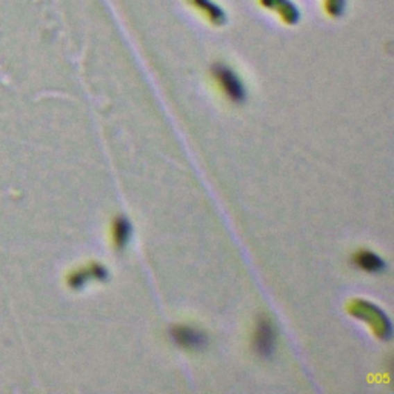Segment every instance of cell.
<instances>
[{"label":"cell","mask_w":394,"mask_h":394,"mask_svg":"<svg viewBox=\"0 0 394 394\" xmlns=\"http://www.w3.org/2000/svg\"><path fill=\"white\" fill-rule=\"evenodd\" d=\"M216 77L219 79L221 85L225 89V93H227L231 98H233V101H236V102L243 101L245 89L242 87L241 80L237 79L231 69L225 68V67H217L216 68Z\"/></svg>","instance_id":"obj_4"},{"label":"cell","mask_w":394,"mask_h":394,"mask_svg":"<svg viewBox=\"0 0 394 394\" xmlns=\"http://www.w3.org/2000/svg\"><path fill=\"white\" fill-rule=\"evenodd\" d=\"M255 348L259 356L270 359L276 350V328L270 319H260L255 333Z\"/></svg>","instance_id":"obj_2"},{"label":"cell","mask_w":394,"mask_h":394,"mask_svg":"<svg viewBox=\"0 0 394 394\" xmlns=\"http://www.w3.org/2000/svg\"><path fill=\"white\" fill-rule=\"evenodd\" d=\"M112 233H114V241L119 248H123L131 237V223L128 222V219H126V217H119V219H116Z\"/></svg>","instance_id":"obj_6"},{"label":"cell","mask_w":394,"mask_h":394,"mask_svg":"<svg viewBox=\"0 0 394 394\" xmlns=\"http://www.w3.org/2000/svg\"><path fill=\"white\" fill-rule=\"evenodd\" d=\"M171 339L182 348L200 350L207 345V337L199 329L188 325H179L171 329Z\"/></svg>","instance_id":"obj_3"},{"label":"cell","mask_w":394,"mask_h":394,"mask_svg":"<svg viewBox=\"0 0 394 394\" xmlns=\"http://www.w3.org/2000/svg\"><path fill=\"white\" fill-rule=\"evenodd\" d=\"M356 265L359 266V268H362L368 273H382L386 268L384 260L371 251L359 252V255L356 256Z\"/></svg>","instance_id":"obj_5"},{"label":"cell","mask_w":394,"mask_h":394,"mask_svg":"<svg viewBox=\"0 0 394 394\" xmlns=\"http://www.w3.org/2000/svg\"><path fill=\"white\" fill-rule=\"evenodd\" d=\"M351 313L371 323V327L375 328L379 337H382V339H390L391 337V323L376 305L368 304L365 300H357L354 302V307L351 308Z\"/></svg>","instance_id":"obj_1"}]
</instances>
